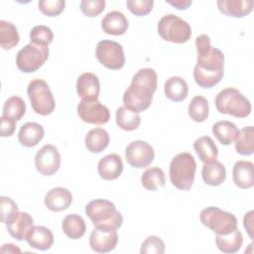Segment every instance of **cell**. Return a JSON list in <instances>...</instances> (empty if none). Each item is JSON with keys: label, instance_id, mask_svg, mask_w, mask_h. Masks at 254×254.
I'll use <instances>...</instances> for the list:
<instances>
[{"label": "cell", "instance_id": "5bb4252c", "mask_svg": "<svg viewBox=\"0 0 254 254\" xmlns=\"http://www.w3.org/2000/svg\"><path fill=\"white\" fill-rule=\"evenodd\" d=\"M77 114L79 118L88 124L102 125L109 121V109L98 100L87 101L80 100L77 105Z\"/></svg>", "mask_w": 254, "mask_h": 254}, {"label": "cell", "instance_id": "f546056e", "mask_svg": "<svg viewBox=\"0 0 254 254\" xmlns=\"http://www.w3.org/2000/svg\"><path fill=\"white\" fill-rule=\"evenodd\" d=\"M63 232L70 239L81 238L86 230L84 219L78 214H68L62 222Z\"/></svg>", "mask_w": 254, "mask_h": 254}, {"label": "cell", "instance_id": "1f68e13d", "mask_svg": "<svg viewBox=\"0 0 254 254\" xmlns=\"http://www.w3.org/2000/svg\"><path fill=\"white\" fill-rule=\"evenodd\" d=\"M237 130L236 125L227 120L218 121L212 126V133L214 137L220 144L225 146L232 143Z\"/></svg>", "mask_w": 254, "mask_h": 254}, {"label": "cell", "instance_id": "836d02e7", "mask_svg": "<svg viewBox=\"0 0 254 254\" xmlns=\"http://www.w3.org/2000/svg\"><path fill=\"white\" fill-rule=\"evenodd\" d=\"M20 37L17 28L11 22L0 21V46L4 50H11L19 44Z\"/></svg>", "mask_w": 254, "mask_h": 254}, {"label": "cell", "instance_id": "9a60e30c", "mask_svg": "<svg viewBox=\"0 0 254 254\" xmlns=\"http://www.w3.org/2000/svg\"><path fill=\"white\" fill-rule=\"evenodd\" d=\"M76 92L82 100H97L100 92L98 77L92 72H84L80 74L76 80Z\"/></svg>", "mask_w": 254, "mask_h": 254}, {"label": "cell", "instance_id": "2e32d148", "mask_svg": "<svg viewBox=\"0 0 254 254\" xmlns=\"http://www.w3.org/2000/svg\"><path fill=\"white\" fill-rule=\"evenodd\" d=\"M45 204L48 209L54 212H60L66 209L71 201V192L63 187H57L51 189L45 195Z\"/></svg>", "mask_w": 254, "mask_h": 254}, {"label": "cell", "instance_id": "ab89813d", "mask_svg": "<svg viewBox=\"0 0 254 254\" xmlns=\"http://www.w3.org/2000/svg\"><path fill=\"white\" fill-rule=\"evenodd\" d=\"M165 252L164 241L155 235L148 236L142 243L141 254H163Z\"/></svg>", "mask_w": 254, "mask_h": 254}, {"label": "cell", "instance_id": "74e56055", "mask_svg": "<svg viewBox=\"0 0 254 254\" xmlns=\"http://www.w3.org/2000/svg\"><path fill=\"white\" fill-rule=\"evenodd\" d=\"M18 206L16 202L8 197L2 195L0 197V214H1V221L7 225L10 223L19 213Z\"/></svg>", "mask_w": 254, "mask_h": 254}, {"label": "cell", "instance_id": "3957f363", "mask_svg": "<svg viewBox=\"0 0 254 254\" xmlns=\"http://www.w3.org/2000/svg\"><path fill=\"white\" fill-rule=\"evenodd\" d=\"M215 107L219 113L245 118L251 113V103L238 89L227 87L219 91L214 99Z\"/></svg>", "mask_w": 254, "mask_h": 254}, {"label": "cell", "instance_id": "7a4b0ae2", "mask_svg": "<svg viewBox=\"0 0 254 254\" xmlns=\"http://www.w3.org/2000/svg\"><path fill=\"white\" fill-rule=\"evenodd\" d=\"M196 171V163L193 156L188 152L176 155L170 164V180L172 185L181 190H190Z\"/></svg>", "mask_w": 254, "mask_h": 254}, {"label": "cell", "instance_id": "ee69618b", "mask_svg": "<svg viewBox=\"0 0 254 254\" xmlns=\"http://www.w3.org/2000/svg\"><path fill=\"white\" fill-rule=\"evenodd\" d=\"M253 214H254V211L250 210L244 215V218H243V225L251 239H253V231H254L253 230Z\"/></svg>", "mask_w": 254, "mask_h": 254}, {"label": "cell", "instance_id": "d590c367", "mask_svg": "<svg viewBox=\"0 0 254 254\" xmlns=\"http://www.w3.org/2000/svg\"><path fill=\"white\" fill-rule=\"evenodd\" d=\"M26 112V103L20 96H11L9 97L4 105L2 115L7 116L15 121L20 120Z\"/></svg>", "mask_w": 254, "mask_h": 254}, {"label": "cell", "instance_id": "f1b7e54d", "mask_svg": "<svg viewBox=\"0 0 254 254\" xmlns=\"http://www.w3.org/2000/svg\"><path fill=\"white\" fill-rule=\"evenodd\" d=\"M193 149L202 163H209L217 159L218 149L209 136L197 138L193 143Z\"/></svg>", "mask_w": 254, "mask_h": 254}, {"label": "cell", "instance_id": "5b68a950", "mask_svg": "<svg viewBox=\"0 0 254 254\" xmlns=\"http://www.w3.org/2000/svg\"><path fill=\"white\" fill-rule=\"evenodd\" d=\"M160 37L171 43L184 44L191 37V28L184 19L175 14L163 16L157 26Z\"/></svg>", "mask_w": 254, "mask_h": 254}, {"label": "cell", "instance_id": "d6986e66", "mask_svg": "<svg viewBox=\"0 0 254 254\" xmlns=\"http://www.w3.org/2000/svg\"><path fill=\"white\" fill-rule=\"evenodd\" d=\"M128 27L129 23L126 16L119 11H111L101 20V28L108 35L121 36L125 34Z\"/></svg>", "mask_w": 254, "mask_h": 254}, {"label": "cell", "instance_id": "f6af8a7d", "mask_svg": "<svg viewBox=\"0 0 254 254\" xmlns=\"http://www.w3.org/2000/svg\"><path fill=\"white\" fill-rule=\"evenodd\" d=\"M168 3L174 6L175 8H177L178 10H186L191 5L192 2L190 0H175V1H168Z\"/></svg>", "mask_w": 254, "mask_h": 254}, {"label": "cell", "instance_id": "8d00e7d4", "mask_svg": "<svg viewBox=\"0 0 254 254\" xmlns=\"http://www.w3.org/2000/svg\"><path fill=\"white\" fill-rule=\"evenodd\" d=\"M30 40L31 43L42 46L49 47V45L54 40V33L51 28L45 25L35 26L30 32Z\"/></svg>", "mask_w": 254, "mask_h": 254}, {"label": "cell", "instance_id": "bcb514c9", "mask_svg": "<svg viewBox=\"0 0 254 254\" xmlns=\"http://www.w3.org/2000/svg\"><path fill=\"white\" fill-rule=\"evenodd\" d=\"M1 252H2V253H6V252L11 253V252H21V250H20L17 246H15L14 244L8 243V244H4V245L2 246Z\"/></svg>", "mask_w": 254, "mask_h": 254}, {"label": "cell", "instance_id": "ba28073f", "mask_svg": "<svg viewBox=\"0 0 254 254\" xmlns=\"http://www.w3.org/2000/svg\"><path fill=\"white\" fill-rule=\"evenodd\" d=\"M49 58V48L30 43L21 49L16 56L19 70L30 73L38 70Z\"/></svg>", "mask_w": 254, "mask_h": 254}, {"label": "cell", "instance_id": "9c48e42d", "mask_svg": "<svg viewBox=\"0 0 254 254\" xmlns=\"http://www.w3.org/2000/svg\"><path fill=\"white\" fill-rule=\"evenodd\" d=\"M95 56L98 62L109 69H120L125 64V56L122 46L111 40L98 42L95 49Z\"/></svg>", "mask_w": 254, "mask_h": 254}, {"label": "cell", "instance_id": "44dd1931", "mask_svg": "<svg viewBox=\"0 0 254 254\" xmlns=\"http://www.w3.org/2000/svg\"><path fill=\"white\" fill-rule=\"evenodd\" d=\"M216 4L222 14L234 18H242L253 9L252 0H218Z\"/></svg>", "mask_w": 254, "mask_h": 254}, {"label": "cell", "instance_id": "277c9868", "mask_svg": "<svg viewBox=\"0 0 254 254\" xmlns=\"http://www.w3.org/2000/svg\"><path fill=\"white\" fill-rule=\"evenodd\" d=\"M84 211L94 226L108 225L119 228L123 223L122 214L116 209L115 204L107 199L97 198L89 201Z\"/></svg>", "mask_w": 254, "mask_h": 254}, {"label": "cell", "instance_id": "7402d4cb", "mask_svg": "<svg viewBox=\"0 0 254 254\" xmlns=\"http://www.w3.org/2000/svg\"><path fill=\"white\" fill-rule=\"evenodd\" d=\"M45 134L41 124L36 122H27L23 124L18 133V140L24 147H34L43 139Z\"/></svg>", "mask_w": 254, "mask_h": 254}, {"label": "cell", "instance_id": "8fae6325", "mask_svg": "<svg viewBox=\"0 0 254 254\" xmlns=\"http://www.w3.org/2000/svg\"><path fill=\"white\" fill-rule=\"evenodd\" d=\"M117 228L108 225L94 226L89 235V246L97 253L112 251L118 242Z\"/></svg>", "mask_w": 254, "mask_h": 254}, {"label": "cell", "instance_id": "484cf974", "mask_svg": "<svg viewBox=\"0 0 254 254\" xmlns=\"http://www.w3.org/2000/svg\"><path fill=\"white\" fill-rule=\"evenodd\" d=\"M243 243L242 233L236 228L228 234H216V247L223 253L233 254L240 250Z\"/></svg>", "mask_w": 254, "mask_h": 254}, {"label": "cell", "instance_id": "4dcf8cb0", "mask_svg": "<svg viewBox=\"0 0 254 254\" xmlns=\"http://www.w3.org/2000/svg\"><path fill=\"white\" fill-rule=\"evenodd\" d=\"M115 118L116 124L125 131H134L139 127L141 123V117L139 113L127 109L124 106L117 108Z\"/></svg>", "mask_w": 254, "mask_h": 254}, {"label": "cell", "instance_id": "4316f807", "mask_svg": "<svg viewBox=\"0 0 254 254\" xmlns=\"http://www.w3.org/2000/svg\"><path fill=\"white\" fill-rule=\"evenodd\" d=\"M110 137L108 132L103 128H94L88 131L85 136V147L90 153H101L109 144Z\"/></svg>", "mask_w": 254, "mask_h": 254}, {"label": "cell", "instance_id": "7c38bea8", "mask_svg": "<svg viewBox=\"0 0 254 254\" xmlns=\"http://www.w3.org/2000/svg\"><path fill=\"white\" fill-rule=\"evenodd\" d=\"M155 152L153 147L142 140L131 142L125 150L126 162L133 168H146L153 162Z\"/></svg>", "mask_w": 254, "mask_h": 254}, {"label": "cell", "instance_id": "6da1fadb", "mask_svg": "<svg viewBox=\"0 0 254 254\" xmlns=\"http://www.w3.org/2000/svg\"><path fill=\"white\" fill-rule=\"evenodd\" d=\"M195 48L197 58L193 69L194 81L202 88H211L223 77L224 55L210 45V38L204 34L196 37Z\"/></svg>", "mask_w": 254, "mask_h": 254}, {"label": "cell", "instance_id": "83f0119b", "mask_svg": "<svg viewBox=\"0 0 254 254\" xmlns=\"http://www.w3.org/2000/svg\"><path fill=\"white\" fill-rule=\"evenodd\" d=\"M234 145L238 154L250 156L254 152V128L246 126L237 130L234 137Z\"/></svg>", "mask_w": 254, "mask_h": 254}, {"label": "cell", "instance_id": "ffe728a7", "mask_svg": "<svg viewBox=\"0 0 254 254\" xmlns=\"http://www.w3.org/2000/svg\"><path fill=\"white\" fill-rule=\"evenodd\" d=\"M235 186L240 189H250L254 185V165L250 161H237L232 170Z\"/></svg>", "mask_w": 254, "mask_h": 254}, {"label": "cell", "instance_id": "b9f144b4", "mask_svg": "<svg viewBox=\"0 0 254 254\" xmlns=\"http://www.w3.org/2000/svg\"><path fill=\"white\" fill-rule=\"evenodd\" d=\"M105 8L104 0H82L80 2V10L87 17L98 16Z\"/></svg>", "mask_w": 254, "mask_h": 254}, {"label": "cell", "instance_id": "603a6c76", "mask_svg": "<svg viewBox=\"0 0 254 254\" xmlns=\"http://www.w3.org/2000/svg\"><path fill=\"white\" fill-rule=\"evenodd\" d=\"M201 177L206 185L217 187L226 179L225 167L216 160L209 163H204L201 170Z\"/></svg>", "mask_w": 254, "mask_h": 254}, {"label": "cell", "instance_id": "ac0fdd59", "mask_svg": "<svg viewBox=\"0 0 254 254\" xmlns=\"http://www.w3.org/2000/svg\"><path fill=\"white\" fill-rule=\"evenodd\" d=\"M97 171L100 178L106 181H112L119 178L123 172V162L119 155L108 154L100 159L97 165Z\"/></svg>", "mask_w": 254, "mask_h": 254}, {"label": "cell", "instance_id": "cb8c5ba5", "mask_svg": "<svg viewBox=\"0 0 254 254\" xmlns=\"http://www.w3.org/2000/svg\"><path fill=\"white\" fill-rule=\"evenodd\" d=\"M33 225L34 219L28 212H19L18 215L6 225V227L13 238L22 241L26 238L28 231Z\"/></svg>", "mask_w": 254, "mask_h": 254}, {"label": "cell", "instance_id": "52a82bcc", "mask_svg": "<svg viewBox=\"0 0 254 254\" xmlns=\"http://www.w3.org/2000/svg\"><path fill=\"white\" fill-rule=\"evenodd\" d=\"M33 110L40 115H50L56 107V102L49 84L44 79L32 80L27 88Z\"/></svg>", "mask_w": 254, "mask_h": 254}, {"label": "cell", "instance_id": "d6a6232c", "mask_svg": "<svg viewBox=\"0 0 254 254\" xmlns=\"http://www.w3.org/2000/svg\"><path fill=\"white\" fill-rule=\"evenodd\" d=\"M141 184L148 190H157L159 188L164 187L166 184L164 171L158 167L147 169L141 177Z\"/></svg>", "mask_w": 254, "mask_h": 254}, {"label": "cell", "instance_id": "e0dca14e", "mask_svg": "<svg viewBox=\"0 0 254 254\" xmlns=\"http://www.w3.org/2000/svg\"><path fill=\"white\" fill-rule=\"evenodd\" d=\"M25 240L31 247L37 250L46 251L54 244V234L46 226L33 225L28 231Z\"/></svg>", "mask_w": 254, "mask_h": 254}, {"label": "cell", "instance_id": "4fadbf2b", "mask_svg": "<svg viewBox=\"0 0 254 254\" xmlns=\"http://www.w3.org/2000/svg\"><path fill=\"white\" fill-rule=\"evenodd\" d=\"M61 166V155L56 146L44 145L35 156V167L37 171L46 177L55 175Z\"/></svg>", "mask_w": 254, "mask_h": 254}, {"label": "cell", "instance_id": "d4e9b609", "mask_svg": "<svg viewBox=\"0 0 254 254\" xmlns=\"http://www.w3.org/2000/svg\"><path fill=\"white\" fill-rule=\"evenodd\" d=\"M164 92L170 100L181 102L187 98L189 94V86L183 77L172 76L165 82Z\"/></svg>", "mask_w": 254, "mask_h": 254}, {"label": "cell", "instance_id": "30bf717a", "mask_svg": "<svg viewBox=\"0 0 254 254\" xmlns=\"http://www.w3.org/2000/svg\"><path fill=\"white\" fill-rule=\"evenodd\" d=\"M154 90L146 85L132 82L123 94L124 107L136 113L148 109L153 100Z\"/></svg>", "mask_w": 254, "mask_h": 254}, {"label": "cell", "instance_id": "e575fe53", "mask_svg": "<svg viewBox=\"0 0 254 254\" xmlns=\"http://www.w3.org/2000/svg\"><path fill=\"white\" fill-rule=\"evenodd\" d=\"M208 101L201 95L194 96L189 104V115L194 122H203L208 117Z\"/></svg>", "mask_w": 254, "mask_h": 254}, {"label": "cell", "instance_id": "f35d334b", "mask_svg": "<svg viewBox=\"0 0 254 254\" xmlns=\"http://www.w3.org/2000/svg\"><path fill=\"white\" fill-rule=\"evenodd\" d=\"M40 11L48 17L59 16L64 9L65 1L64 0H41L38 3Z\"/></svg>", "mask_w": 254, "mask_h": 254}, {"label": "cell", "instance_id": "8992f818", "mask_svg": "<svg viewBox=\"0 0 254 254\" xmlns=\"http://www.w3.org/2000/svg\"><path fill=\"white\" fill-rule=\"evenodd\" d=\"M200 222L216 234H228L237 228L236 217L216 206L203 208L199 214Z\"/></svg>", "mask_w": 254, "mask_h": 254}, {"label": "cell", "instance_id": "7bdbcfd3", "mask_svg": "<svg viewBox=\"0 0 254 254\" xmlns=\"http://www.w3.org/2000/svg\"><path fill=\"white\" fill-rule=\"evenodd\" d=\"M15 120L2 115L0 124V135L1 137H10L15 132Z\"/></svg>", "mask_w": 254, "mask_h": 254}, {"label": "cell", "instance_id": "60d3db41", "mask_svg": "<svg viewBox=\"0 0 254 254\" xmlns=\"http://www.w3.org/2000/svg\"><path fill=\"white\" fill-rule=\"evenodd\" d=\"M127 8L136 16H145L149 14L154 6L153 0H127Z\"/></svg>", "mask_w": 254, "mask_h": 254}]
</instances>
